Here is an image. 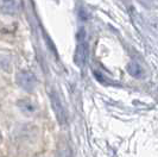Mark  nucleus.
I'll use <instances>...</instances> for the list:
<instances>
[{
	"mask_svg": "<svg viewBox=\"0 0 158 157\" xmlns=\"http://www.w3.org/2000/svg\"><path fill=\"white\" fill-rule=\"evenodd\" d=\"M88 56V42H87V35L83 29H81L77 35V47L75 50V57L74 61L79 67H83L85 63L87 61Z\"/></svg>",
	"mask_w": 158,
	"mask_h": 157,
	"instance_id": "nucleus-1",
	"label": "nucleus"
},
{
	"mask_svg": "<svg viewBox=\"0 0 158 157\" xmlns=\"http://www.w3.org/2000/svg\"><path fill=\"white\" fill-rule=\"evenodd\" d=\"M16 81L18 86L26 92H32L37 86V78L35 74L29 70H20L17 73Z\"/></svg>",
	"mask_w": 158,
	"mask_h": 157,
	"instance_id": "nucleus-2",
	"label": "nucleus"
},
{
	"mask_svg": "<svg viewBox=\"0 0 158 157\" xmlns=\"http://www.w3.org/2000/svg\"><path fill=\"white\" fill-rule=\"evenodd\" d=\"M0 10L5 15L16 16L20 11V5H19L18 0H1L0 1Z\"/></svg>",
	"mask_w": 158,
	"mask_h": 157,
	"instance_id": "nucleus-3",
	"label": "nucleus"
},
{
	"mask_svg": "<svg viewBox=\"0 0 158 157\" xmlns=\"http://www.w3.org/2000/svg\"><path fill=\"white\" fill-rule=\"evenodd\" d=\"M50 98H51V105H52V108L55 111L56 116L58 118V120L61 121V124H63L64 120H65V114H64L63 106H62V104L60 101V98L55 93H51Z\"/></svg>",
	"mask_w": 158,
	"mask_h": 157,
	"instance_id": "nucleus-4",
	"label": "nucleus"
},
{
	"mask_svg": "<svg viewBox=\"0 0 158 157\" xmlns=\"http://www.w3.org/2000/svg\"><path fill=\"white\" fill-rule=\"evenodd\" d=\"M18 107L26 116H31L37 110L36 106H35V104L31 100H29V99H22V100H19L18 101Z\"/></svg>",
	"mask_w": 158,
	"mask_h": 157,
	"instance_id": "nucleus-5",
	"label": "nucleus"
},
{
	"mask_svg": "<svg viewBox=\"0 0 158 157\" xmlns=\"http://www.w3.org/2000/svg\"><path fill=\"white\" fill-rule=\"evenodd\" d=\"M127 71L133 76V78H143L144 76V69L142 68V66H139L137 62H131L127 66Z\"/></svg>",
	"mask_w": 158,
	"mask_h": 157,
	"instance_id": "nucleus-6",
	"label": "nucleus"
},
{
	"mask_svg": "<svg viewBox=\"0 0 158 157\" xmlns=\"http://www.w3.org/2000/svg\"><path fill=\"white\" fill-rule=\"evenodd\" d=\"M0 142H1V134H0Z\"/></svg>",
	"mask_w": 158,
	"mask_h": 157,
	"instance_id": "nucleus-7",
	"label": "nucleus"
}]
</instances>
